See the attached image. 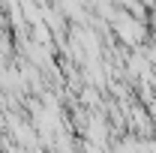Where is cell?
<instances>
[{
    "label": "cell",
    "mask_w": 156,
    "mask_h": 153,
    "mask_svg": "<svg viewBox=\"0 0 156 153\" xmlns=\"http://www.w3.org/2000/svg\"><path fill=\"white\" fill-rule=\"evenodd\" d=\"M114 30H117V36L123 39L126 45H138L141 39H144V24L135 18V15H114Z\"/></svg>",
    "instance_id": "cell-1"
},
{
    "label": "cell",
    "mask_w": 156,
    "mask_h": 153,
    "mask_svg": "<svg viewBox=\"0 0 156 153\" xmlns=\"http://www.w3.org/2000/svg\"><path fill=\"white\" fill-rule=\"evenodd\" d=\"M153 30H156V21H153Z\"/></svg>",
    "instance_id": "cell-2"
}]
</instances>
